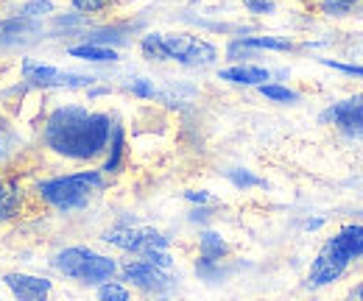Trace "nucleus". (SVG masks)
Listing matches in <instances>:
<instances>
[{"label": "nucleus", "instance_id": "nucleus-10", "mask_svg": "<svg viewBox=\"0 0 363 301\" xmlns=\"http://www.w3.org/2000/svg\"><path fill=\"white\" fill-rule=\"evenodd\" d=\"M23 212H26V190L11 178H0V223L17 220Z\"/></svg>", "mask_w": 363, "mask_h": 301}, {"label": "nucleus", "instance_id": "nucleus-24", "mask_svg": "<svg viewBox=\"0 0 363 301\" xmlns=\"http://www.w3.org/2000/svg\"><path fill=\"white\" fill-rule=\"evenodd\" d=\"M17 151V134L9 129L6 123H0V165L9 162Z\"/></svg>", "mask_w": 363, "mask_h": 301}, {"label": "nucleus", "instance_id": "nucleus-11", "mask_svg": "<svg viewBox=\"0 0 363 301\" xmlns=\"http://www.w3.org/2000/svg\"><path fill=\"white\" fill-rule=\"evenodd\" d=\"M218 79L240 86H263L272 79V73L266 67H257V64H235L227 70H218Z\"/></svg>", "mask_w": 363, "mask_h": 301}, {"label": "nucleus", "instance_id": "nucleus-4", "mask_svg": "<svg viewBox=\"0 0 363 301\" xmlns=\"http://www.w3.org/2000/svg\"><path fill=\"white\" fill-rule=\"evenodd\" d=\"M101 240L126 254H135V257H143L148 251H168V246H171V237H165L162 232H157L151 226H135V223H118V226L106 229L101 234Z\"/></svg>", "mask_w": 363, "mask_h": 301}, {"label": "nucleus", "instance_id": "nucleus-13", "mask_svg": "<svg viewBox=\"0 0 363 301\" xmlns=\"http://www.w3.org/2000/svg\"><path fill=\"white\" fill-rule=\"evenodd\" d=\"M23 76H26L28 86H59L62 70L43 64V62H34V59H26L23 62Z\"/></svg>", "mask_w": 363, "mask_h": 301}, {"label": "nucleus", "instance_id": "nucleus-17", "mask_svg": "<svg viewBox=\"0 0 363 301\" xmlns=\"http://www.w3.org/2000/svg\"><path fill=\"white\" fill-rule=\"evenodd\" d=\"M335 237L341 240V246L347 249V254L352 259H361L363 257V223H344Z\"/></svg>", "mask_w": 363, "mask_h": 301}, {"label": "nucleus", "instance_id": "nucleus-1", "mask_svg": "<svg viewBox=\"0 0 363 301\" xmlns=\"http://www.w3.org/2000/svg\"><path fill=\"white\" fill-rule=\"evenodd\" d=\"M112 123L115 120L104 112H90L79 103H65L48 115L43 126V145L62 159L92 162L106 151Z\"/></svg>", "mask_w": 363, "mask_h": 301}, {"label": "nucleus", "instance_id": "nucleus-9", "mask_svg": "<svg viewBox=\"0 0 363 301\" xmlns=\"http://www.w3.org/2000/svg\"><path fill=\"white\" fill-rule=\"evenodd\" d=\"M3 282L17 301H48L53 293V282L45 276H34V273L11 271V273L3 276Z\"/></svg>", "mask_w": 363, "mask_h": 301}, {"label": "nucleus", "instance_id": "nucleus-35", "mask_svg": "<svg viewBox=\"0 0 363 301\" xmlns=\"http://www.w3.org/2000/svg\"><path fill=\"white\" fill-rule=\"evenodd\" d=\"M243 3H249V0H243Z\"/></svg>", "mask_w": 363, "mask_h": 301}, {"label": "nucleus", "instance_id": "nucleus-8", "mask_svg": "<svg viewBox=\"0 0 363 301\" xmlns=\"http://www.w3.org/2000/svg\"><path fill=\"white\" fill-rule=\"evenodd\" d=\"M321 123H330L347 137H363V92L347 101H338L321 112Z\"/></svg>", "mask_w": 363, "mask_h": 301}, {"label": "nucleus", "instance_id": "nucleus-23", "mask_svg": "<svg viewBox=\"0 0 363 301\" xmlns=\"http://www.w3.org/2000/svg\"><path fill=\"white\" fill-rule=\"evenodd\" d=\"M196 273L204 279V282H221L227 276V271L221 268V262H213V259H199L196 262Z\"/></svg>", "mask_w": 363, "mask_h": 301}, {"label": "nucleus", "instance_id": "nucleus-16", "mask_svg": "<svg viewBox=\"0 0 363 301\" xmlns=\"http://www.w3.org/2000/svg\"><path fill=\"white\" fill-rule=\"evenodd\" d=\"M31 34H40V23H34V20L11 17V20L0 23V42H11L17 37H31Z\"/></svg>", "mask_w": 363, "mask_h": 301}, {"label": "nucleus", "instance_id": "nucleus-26", "mask_svg": "<svg viewBox=\"0 0 363 301\" xmlns=\"http://www.w3.org/2000/svg\"><path fill=\"white\" fill-rule=\"evenodd\" d=\"M70 6L79 11V14H101L112 6V0H70Z\"/></svg>", "mask_w": 363, "mask_h": 301}, {"label": "nucleus", "instance_id": "nucleus-29", "mask_svg": "<svg viewBox=\"0 0 363 301\" xmlns=\"http://www.w3.org/2000/svg\"><path fill=\"white\" fill-rule=\"evenodd\" d=\"M129 92L137 95V98H157V89H154V84H151L148 79H135V81L129 84Z\"/></svg>", "mask_w": 363, "mask_h": 301}, {"label": "nucleus", "instance_id": "nucleus-28", "mask_svg": "<svg viewBox=\"0 0 363 301\" xmlns=\"http://www.w3.org/2000/svg\"><path fill=\"white\" fill-rule=\"evenodd\" d=\"M321 64H324V67H333V70H338V73L363 79V64H344V62H333V59H321Z\"/></svg>", "mask_w": 363, "mask_h": 301}, {"label": "nucleus", "instance_id": "nucleus-21", "mask_svg": "<svg viewBox=\"0 0 363 301\" xmlns=\"http://www.w3.org/2000/svg\"><path fill=\"white\" fill-rule=\"evenodd\" d=\"M98 301H132V293L126 285L109 279V282L98 285Z\"/></svg>", "mask_w": 363, "mask_h": 301}, {"label": "nucleus", "instance_id": "nucleus-2", "mask_svg": "<svg viewBox=\"0 0 363 301\" xmlns=\"http://www.w3.org/2000/svg\"><path fill=\"white\" fill-rule=\"evenodd\" d=\"M106 190V173L101 171H79L67 176H50L34 184V195L59 212H76L84 210L98 193Z\"/></svg>", "mask_w": 363, "mask_h": 301}, {"label": "nucleus", "instance_id": "nucleus-30", "mask_svg": "<svg viewBox=\"0 0 363 301\" xmlns=\"http://www.w3.org/2000/svg\"><path fill=\"white\" fill-rule=\"evenodd\" d=\"M252 14H274V0H249L243 3Z\"/></svg>", "mask_w": 363, "mask_h": 301}, {"label": "nucleus", "instance_id": "nucleus-33", "mask_svg": "<svg viewBox=\"0 0 363 301\" xmlns=\"http://www.w3.org/2000/svg\"><path fill=\"white\" fill-rule=\"evenodd\" d=\"M355 301H363V282L355 288Z\"/></svg>", "mask_w": 363, "mask_h": 301}, {"label": "nucleus", "instance_id": "nucleus-32", "mask_svg": "<svg viewBox=\"0 0 363 301\" xmlns=\"http://www.w3.org/2000/svg\"><path fill=\"white\" fill-rule=\"evenodd\" d=\"M321 223H324V217H313V220H308V223H305V229H308V232H316Z\"/></svg>", "mask_w": 363, "mask_h": 301}, {"label": "nucleus", "instance_id": "nucleus-14", "mask_svg": "<svg viewBox=\"0 0 363 301\" xmlns=\"http://www.w3.org/2000/svg\"><path fill=\"white\" fill-rule=\"evenodd\" d=\"M229 257V243L218 232H201L199 234V259H213V262H224Z\"/></svg>", "mask_w": 363, "mask_h": 301}, {"label": "nucleus", "instance_id": "nucleus-19", "mask_svg": "<svg viewBox=\"0 0 363 301\" xmlns=\"http://www.w3.org/2000/svg\"><path fill=\"white\" fill-rule=\"evenodd\" d=\"M53 8H56V3L53 0H26L23 6H20V14L17 17H26V20H43L48 14H53Z\"/></svg>", "mask_w": 363, "mask_h": 301}, {"label": "nucleus", "instance_id": "nucleus-25", "mask_svg": "<svg viewBox=\"0 0 363 301\" xmlns=\"http://www.w3.org/2000/svg\"><path fill=\"white\" fill-rule=\"evenodd\" d=\"M229 181L238 187V190H249V187H263V178H257L252 171H243V168H235L229 171Z\"/></svg>", "mask_w": 363, "mask_h": 301}, {"label": "nucleus", "instance_id": "nucleus-22", "mask_svg": "<svg viewBox=\"0 0 363 301\" xmlns=\"http://www.w3.org/2000/svg\"><path fill=\"white\" fill-rule=\"evenodd\" d=\"M257 89H260L263 98L277 101V103H296V101H299V95H296L294 89H288V86H282V84H263V86H257Z\"/></svg>", "mask_w": 363, "mask_h": 301}, {"label": "nucleus", "instance_id": "nucleus-27", "mask_svg": "<svg viewBox=\"0 0 363 301\" xmlns=\"http://www.w3.org/2000/svg\"><path fill=\"white\" fill-rule=\"evenodd\" d=\"M137 259H145L148 265H154V268H162V271H171V265H174V257H171V251H148V254H143V257Z\"/></svg>", "mask_w": 363, "mask_h": 301}, {"label": "nucleus", "instance_id": "nucleus-31", "mask_svg": "<svg viewBox=\"0 0 363 301\" xmlns=\"http://www.w3.org/2000/svg\"><path fill=\"white\" fill-rule=\"evenodd\" d=\"M184 198L193 201V204H213V201H216V198H213L210 193H204V190H190V193H184Z\"/></svg>", "mask_w": 363, "mask_h": 301}, {"label": "nucleus", "instance_id": "nucleus-12", "mask_svg": "<svg viewBox=\"0 0 363 301\" xmlns=\"http://www.w3.org/2000/svg\"><path fill=\"white\" fill-rule=\"evenodd\" d=\"M123 157H126V131L121 123H112L109 145H106V159L101 173H121L123 171Z\"/></svg>", "mask_w": 363, "mask_h": 301}, {"label": "nucleus", "instance_id": "nucleus-5", "mask_svg": "<svg viewBox=\"0 0 363 301\" xmlns=\"http://www.w3.org/2000/svg\"><path fill=\"white\" fill-rule=\"evenodd\" d=\"M162 62H179L187 67H207L218 59L216 45L196 34H162Z\"/></svg>", "mask_w": 363, "mask_h": 301}, {"label": "nucleus", "instance_id": "nucleus-15", "mask_svg": "<svg viewBox=\"0 0 363 301\" xmlns=\"http://www.w3.org/2000/svg\"><path fill=\"white\" fill-rule=\"evenodd\" d=\"M67 53L76 56V59H84V62H95V64H112V62H118V50L104 47V45H90V42L73 45Z\"/></svg>", "mask_w": 363, "mask_h": 301}, {"label": "nucleus", "instance_id": "nucleus-18", "mask_svg": "<svg viewBox=\"0 0 363 301\" xmlns=\"http://www.w3.org/2000/svg\"><path fill=\"white\" fill-rule=\"evenodd\" d=\"M235 42L246 50H294L296 47L291 40H279V37H240Z\"/></svg>", "mask_w": 363, "mask_h": 301}, {"label": "nucleus", "instance_id": "nucleus-3", "mask_svg": "<svg viewBox=\"0 0 363 301\" xmlns=\"http://www.w3.org/2000/svg\"><path fill=\"white\" fill-rule=\"evenodd\" d=\"M53 268H56L62 276L73 279V282L95 285V288L104 285V282H109V279H115L118 271H121V265L112 257L98 254V251L87 249V246H67V249L56 251Z\"/></svg>", "mask_w": 363, "mask_h": 301}, {"label": "nucleus", "instance_id": "nucleus-7", "mask_svg": "<svg viewBox=\"0 0 363 301\" xmlns=\"http://www.w3.org/2000/svg\"><path fill=\"white\" fill-rule=\"evenodd\" d=\"M118 273L123 276V282H129L132 288L143 290V293H165V290L174 288L171 273L162 271V268L148 265L145 259H129L126 265H121Z\"/></svg>", "mask_w": 363, "mask_h": 301}, {"label": "nucleus", "instance_id": "nucleus-20", "mask_svg": "<svg viewBox=\"0 0 363 301\" xmlns=\"http://www.w3.org/2000/svg\"><path fill=\"white\" fill-rule=\"evenodd\" d=\"M361 0H316V8L327 17H347Z\"/></svg>", "mask_w": 363, "mask_h": 301}, {"label": "nucleus", "instance_id": "nucleus-34", "mask_svg": "<svg viewBox=\"0 0 363 301\" xmlns=\"http://www.w3.org/2000/svg\"><path fill=\"white\" fill-rule=\"evenodd\" d=\"M299 3H311V0H299Z\"/></svg>", "mask_w": 363, "mask_h": 301}, {"label": "nucleus", "instance_id": "nucleus-6", "mask_svg": "<svg viewBox=\"0 0 363 301\" xmlns=\"http://www.w3.org/2000/svg\"><path fill=\"white\" fill-rule=\"evenodd\" d=\"M352 265V257L347 254V249L341 246V240L333 234L321 243L316 259L311 262V271H308V285L311 288H327L333 282H338L347 268Z\"/></svg>", "mask_w": 363, "mask_h": 301}]
</instances>
